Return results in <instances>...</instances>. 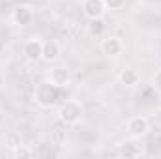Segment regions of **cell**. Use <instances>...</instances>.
<instances>
[{"mask_svg":"<svg viewBox=\"0 0 161 159\" xmlns=\"http://www.w3.org/2000/svg\"><path fill=\"white\" fill-rule=\"evenodd\" d=\"M60 90L58 86H54L49 79L41 80L36 84L34 88V101L40 105L41 109H53L58 101V96H60Z\"/></svg>","mask_w":161,"mask_h":159,"instance_id":"1","label":"cell"},{"mask_svg":"<svg viewBox=\"0 0 161 159\" xmlns=\"http://www.w3.org/2000/svg\"><path fill=\"white\" fill-rule=\"evenodd\" d=\"M82 118V105L79 99H66L58 107V120L66 125H77Z\"/></svg>","mask_w":161,"mask_h":159,"instance_id":"2","label":"cell"},{"mask_svg":"<svg viewBox=\"0 0 161 159\" xmlns=\"http://www.w3.org/2000/svg\"><path fill=\"white\" fill-rule=\"evenodd\" d=\"M125 129L129 133V137L133 139H142L150 133V120L142 114H135L125 122Z\"/></svg>","mask_w":161,"mask_h":159,"instance_id":"3","label":"cell"},{"mask_svg":"<svg viewBox=\"0 0 161 159\" xmlns=\"http://www.w3.org/2000/svg\"><path fill=\"white\" fill-rule=\"evenodd\" d=\"M11 23L17 25V26H28L34 23V8L28 6V4H19L11 9V15H9Z\"/></svg>","mask_w":161,"mask_h":159,"instance_id":"4","label":"cell"},{"mask_svg":"<svg viewBox=\"0 0 161 159\" xmlns=\"http://www.w3.org/2000/svg\"><path fill=\"white\" fill-rule=\"evenodd\" d=\"M99 47H101V52H103V54L113 56V58L120 56L122 52H124V49H125L122 38H118V36H103Z\"/></svg>","mask_w":161,"mask_h":159,"instance_id":"5","label":"cell"},{"mask_svg":"<svg viewBox=\"0 0 161 159\" xmlns=\"http://www.w3.org/2000/svg\"><path fill=\"white\" fill-rule=\"evenodd\" d=\"M41 54H43V41L40 38H28L23 43V56L28 62H40Z\"/></svg>","mask_w":161,"mask_h":159,"instance_id":"6","label":"cell"},{"mask_svg":"<svg viewBox=\"0 0 161 159\" xmlns=\"http://www.w3.org/2000/svg\"><path fill=\"white\" fill-rule=\"evenodd\" d=\"M47 79L51 80L54 86H58V88H68L71 84L73 77H71V71L66 66H56V68H51Z\"/></svg>","mask_w":161,"mask_h":159,"instance_id":"7","label":"cell"},{"mask_svg":"<svg viewBox=\"0 0 161 159\" xmlns=\"http://www.w3.org/2000/svg\"><path fill=\"white\" fill-rule=\"evenodd\" d=\"M80 9H82V15L86 19L105 17V13H107V8H105L103 0H82L80 2Z\"/></svg>","mask_w":161,"mask_h":159,"instance_id":"8","label":"cell"},{"mask_svg":"<svg viewBox=\"0 0 161 159\" xmlns=\"http://www.w3.org/2000/svg\"><path fill=\"white\" fill-rule=\"evenodd\" d=\"M60 54H62V45H60L58 40L43 41V54H41V60L53 64V62H56V60L60 58Z\"/></svg>","mask_w":161,"mask_h":159,"instance_id":"9","label":"cell"},{"mask_svg":"<svg viewBox=\"0 0 161 159\" xmlns=\"http://www.w3.org/2000/svg\"><path fill=\"white\" fill-rule=\"evenodd\" d=\"M86 32L90 38H96V40H101L107 32V23H105V17H97V19H88V25H86Z\"/></svg>","mask_w":161,"mask_h":159,"instance_id":"10","label":"cell"},{"mask_svg":"<svg viewBox=\"0 0 161 159\" xmlns=\"http://www.w3.org/2000/svg\"><path fill=\"white\" fill-rule=\"evenodd\" d=\"M118 80L125 88H135L141 82V73L137 69H133V68H125V69H122L118 73Z\"/></svg>","mask_w":161,"mask_h":159,"instance_id":"11","label":"cell"},{"mask_svg":"<svg viewBox=\"0 0 161 159\" xmlns=\"http://www.w3.org/2000/svg\"><path fill=\"white\" fill-rule=\"evenodd\" d=\"M118 154L125 159H135V157H141V156L144 154V148H142V144H139V142H135V140H129V142L120 144Z\"/></svg>","mask_w":161,"mask_h":159,"instance_id":"12","label":"cell"},{"mask_svg":"<svg viewBox=\"0 0 161 159\" xmlns=\"http://www.w3.org/2000/svg\"><path fill=\"white\" fill-rule=\"evenodd\" d=\"M4 144H6V148H8L9 152L19 150V148L25 144L23 133L17 131V129H9V131H6V135H4Z\"/></svg>","mask_w":161,"mask_h":159,"instance_id":"13","label":"cell"},{"mask_svg":"<svg viewBox=\"0 0 161 159\" xmlns=\"http://www.w3.org/2000/svg\"><path fill=\"white\" fill-rule=\"evenodd\" d=\"M51 140H53V144H64L66 142V123H62L60 120L51 129Z\"/></svg>","mask_w":161,"mask_h":159,"instance_id":"14","label":"cell"},{"mask_svg":"<svg viewBox=\"0 0 161 159\" xmlns=\"http://www.w3.org/2000/svg\"><path fill=\"white\" fill-rule=\"evenodd\" d=\"M105 8L111 9V11H116V9H122L125 6V0H103Z\"/></svg>","mask_w":161,"mask_h":159,"instance_id":"15","label":"cell"},{"mask_svg":"<svg viewBox=\"0 0 161 159\" xmlns=\"http://www.w3.org/2000/svg\"><path fill=\"white\" fill-rule=\"evenodd\" d=\"M152 88L161 96V69H158V71L152 75Z\"/></svg>","mask_w":161,"mask_h":159,"instance_id":"16","label":"cell"},{"mask_svg":"<svg viewBox=\"0 0 161 159\" xmlns=\"http://www.w3.org/2000/svg\"><path fill=\"white\" fill-rule=\"evenodd\" d=\"M13 154H15V157H32V156H34V152H32L30 148H26L25 144H23L19 150H15Z\"/></svg>","mask_w":161,"mask_h":159,"instance_id":"17","label":"cell"}]
</instances>
